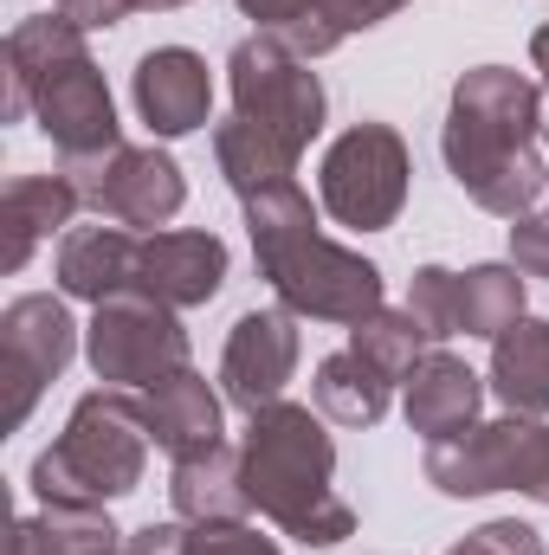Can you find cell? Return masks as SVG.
Returning <instances> with one entry per match:
<instances>
[{"label": "cell", "mask_w": 549, "mask_h": 555, "mask_svg": "<svg viewBox=\"0 0 549 555\" xmlns=\"http://www.w3.org/2000/svg\"><path fill=\"white\" fill-rule=\"evenodd\" d=\"M544 85L511 65H472L459 72L439 124V155L459 194L498 220L537 214L549 194L544 168Z\"/></svg>", "instance_id": "6da1fadb"}, {"label": "cell", "mask_w": 549, "mask_h": 555, "mask_svg": "<svg viewBox=\"0 0 549 555\" xmlns=\"http://www.w3.org/2000/svg\"><path fill=\"white\" fill-rule=\"evenodd\" d=\"M7 124H39V137L59 149V168H91L124 149L117 98L91 59V33L72 26L65 13H33L7 33Z\"/></svg>", "instance_id": "7a4b0ae2"}, {"label": "cell", "mask_w": 549, "mask_h": 555, "mask_svg": "<svg viewBox=\"0 0 549 555\" xmlns=\"http://www.w3.org/2000/svg\"><path fill=\"white\" fill-rule=\"evenodd\" d=\"M240 214H246V240H253L259 278L272 284V297L291 317L356 330L362 317L382 310V297H388L382 291V266L349 253V246H336L317 227V207H310V194L297 181L240 201Z\"/></svg>", "instance_id": "3957f363"}, {"label": "cell", "mask_w": 549, "mask_h": 555, "mask_svg": "<svg viewBox=\"0 0 549 555\" xmlns=\"http://www.w3.org/2000/svg\"><path fill=\"white\" fill-rule=\"evenodd\" d=\"M246 498L278 537L304 550H336L356 537V504L336 491V439L330 420L304 401H272L246 420L240 439Z\"/></svg>", "instance_id": "277c9868"}, {"label": "cell", "mask_w": 549, "mask_h": 555, "mask_svg": "<svg viewBox=\"0 0 549 555\" xmlns=\"http://www.w3.org/2000/svg\"><path fill=\"white\" fill-rule=\"evenodd\" d=\"M149 420L142 395L130 388H91L65 420V433L33 459L26 485L39 504H117L149 472Z\"/></svg>", "instance_id": "5b68a950"}, {"label": "cell", "mask_w": 549, "mask_h": 555, "mask_svg": "<svg viewBox=\"0 0 549 555\" xmlns=\"http://www.w3.org/2000/svg\"><path fill=\"white\" fill-rule=\"evenodd\" d=\"M227 91H233V117H246L259 137L291 149L297 162H304V149L323 137V124H330L323 78L278 33H253V39H240L227 52Z\"/></svg>", "instance_id": "8992f818"}, {"label": "cell", "mask_w": 549, "mask_h": 555, "mask_svg": "<svg viewBox=\"0 0 549 555\" xmlns=\"http://www.w3.org/2000/svg\"><path fill=\"white\" fill-rule=\"evenodd\" d=\"M426 485L439 498L518 491L531 504H549V420L537 414L478 420L472 433H452V439L426 446Z\"/></svg>", "instance_id": "52a82bcc"}, {"label": "cell", "mask_w": 549, "mask_h": 555, "mask_svg": "<svg viewBox=\"0 0 549 555\" xmlns=\"http://www.w3.org/2000/svg\"><path fill=\"white\" fill-rule=\"evenodd\" d=\"M408 181H413L408 137L395 124H375V117L349 124L317 162V201L349 233H388L408 207Z\"/></svg>", "instance_id": "ba28073f"}, {"label": "cell", "mask_w": 549, "mask_h": 555, "mask_svg": "<svg viewBox=\"0 0 549 555\" xmlns=\"http://www.w3.org/2000/svg\"><path fill=\"white\" fill-rule=\"evenodd\" d=\"M85 362L104 388H130L142 395L149 382L188 369V330H181V310L149 297V291H117L104 304H91V323H85Z\"/></svg>", "instance_id": "9c48e42d"}, {"label": "cell", "mask_w": 549, "mask_h": 555, "mask_svg": "<svg viewBox=\"0 0 549 555\" xmlns=\"http://www.w3.org/2000/svg\"><path fill=\"white\" fill-rule=\"evenodd\" d=\"M78 323L65 291H26L0 310V382H7V433L26 426L39 395L72 369Z\"/></svg>", "instance_id": "30bf717a"}, {"label": "cell", "mask_w": 549, "mask_h": 555, "mask_svg": "<svg viewBox=\"0 0 549 555\" xmlns=\"http://www.w3.org/2000/svg\"><path fill=\"white\" fill-rule=\"evenodd\" d=\"M65 175V168H59ZM72 188L85 194V207L98 220H117V227H142V233H162L181 207H188V175L168 149H137L124 142L117 155L91 162V168H72Z\"/></svg>", "instance_id": "8fae6325"}, {"label": "cell", "mask_w": 549, "mask_h": 555, "mask_svg": "<svg viewBox=\"0 0 549 555\" xmlns=\"http://www.w3.org/2000/svg\"><path fill=\"white\" fill-rule=\"evenodd\" d=\"M297 323L304 317H291L284 304H266V310H246L227 330V349H220V395H227V408H240L253 420L259 408L284 401V388L297 375V356H304Z\"/></svg>", "instance_id": "7c38bea8"}, {"label": "cell", "mask_w": 549, "mask_h": 555, "mask_svg": "<svg viewBox=\"0 0 549 555\" xmlns=\"http://www.w3.org/2000/svg\"><path fill=\"white\" fill-rule=\"evenodd\" d=\"M130 98H137V117L149 124V137L162 142L194 137V130L214 124V72L194 46L142 52L137 72H130Z\"/></svg>", "instance_id": "4fadbf2b"}, {"label": "cell", "mask_w": 549, "mask_h": 555, "mask_svg": "<svg viewBox=\"0 0 549 555\" xmlns=\"http://www.w3.org/2000/svg\"><path fill=\"white\" fill-rule=\"evenodd\" d=\"M137 284L149 297L175 304V310H201V304H214L220 284H227V240L207 233V227H162V233H142Z\"/></svg>", "instance_id": "5bb4252c"}, {"label": "cell", "mask_w": 549, "mask_h": 555, "mask_svg": "<svg viewBox=\"0 0 549 555\" xmlns=\"http://www.w3.org/2000/svg\"><path fill=\"white\" fill-rule=\"evenodd\" d=\"M485 375L478 369H465L459 356H446V349H426L420 362H413V375L401 382V414H408V433H420L426 446H439V439H452V433H472L478 414H485Z\"/></svg>", "instance_id": "9a60e30c"}, {"label": "cell", "mask_w": 549, "mask_h": 555, "mask_svg": "<svg viewBox=\"0 0 549 555\" xmlns=\"http://www.w3.org/2000/svg\"><path fill=\"white\" fill-rule=\"evenodd\" d=\"M142 420H149V439L168 452V459H194L207 446L227 439V395L194 375V369H175L162 382L142 388Z\"/></svg>", "instance_id": "2e32d148"}, {"label": "cell", "mask_w": 549, "mask_h": 555, "mask_svg": "<svg viewBox=\"0 0 549 555\" xmlns=\"http://www.w3.org/2000/svg\"><path fill=\"white\" fill-rule=\"evenodd\" d=\"M85 194L72 188V175H13L0 194V272H26V259L39 253V240H65L78 220Z\"/></svg>", "instance_id": "e0dca14e"}, {"label": "cell", "mask_w": 549, "mask_h": 555, "mask_svg": "<svg viewBox=\"0 0 549 555\" xmlns=\"http://www.w3.org/2000/svg\"><path fill=\"white\" fill-rule=\"evenodd\" d=\"M137 266H142V240L117 220H91V227H72L59 240V259L52 278L72 304H104L117 291H137Z\"/></svg>", "instance_id": "ac0fdd59"}, {"label": "cell", "mask_w": 549, "mask_h": 555, "mask_svg": "<svg viewBox=\"0 0 549 555\" xmlns=\"http://www.w3.org/2000/svg\"><path fill=\"white\" fill-rule=\"evenodd\" d=\"M168 504L181 524H246L253 517V498H246V465H240V446H207L194 459H175L168 472Z\"/></svg>", "instance_id": "d6986e66"}, {"label": "cell", "mask_w": 549, "mask_h": 555, "mask_svg": "<svg viewBox=\"0 0 549 555\" xmlns=\"http://www.w3.org/2000/svg\"><path fill=\"white\" fill-rule=\"evenodd\" d=\"M491 395L505 414H549V317H518L491 343Z\"/></svg>", "instance_id": "ffe728a7"}, {"label": "cell", "mask_w": 549, "mask_h": 555, "mask_svg": "<svg viewBox=\"0 0 549 555\" xmlns=\"http://www.w3.org/2000/svg\"><path fill=\"white\" fill-rule=\"evenodd\" d=\"M388 401H395V382H382L356 349H336L317 362L310 375V408L330 420V426H382L388 420Z\"/></svg>", "instance_id": "44dd1931"}, {"label": "cell", "mask_w": 549, "mask_h": 555, "mask_svg": "<svg viewBox=\"0 0 549 555\" xmlns=\"http://www.w3.org/2000/svg\"><path fill=\"white\" fill-rule=\"evenodd\" d=\"M214 162H220V175H227V188H233L240 201L272 194V188H291V181H297V155L278 149L272 137H259L246 117L214 124Z\"/></svg>", "instance_id": "7402d4cb"}, {"label": "cell", "mask_w": 549, "mask_h": 555, "mask_svg": "<svg viewBox=\"0 0 549 555\" xmlns=\"http://www.w3.org/2000/svg\"><path fill=\"white\" fill-rule=\"evenodd\" d=\"M524 297H531V278L518 272L511 259H505V266H472V272H459V336L498 343L518 317H531Z\"/></svg>", "instance_id": "603a6c76"}, {"label": "cell", "mask_w": 549, "mask_h": 555, "mask_svg": "<svg viewBox=\"0 0 549 555\" xmlns=\"http://www.w3.org/2000/svg\"><path fill=\"white\" fill-rule=\"evenodd\" d=\"M401 7H413V0H310V13H304L297 26H284L278 39H284L291 52H304V59H323V52H336L349 33H369V26L395 20Z\"/></svg>", "instance_id": "cb8c5ba5"}, {"label": "cell", "mask_w": 549, "mask_h": 555, "mask_svg": "<svg viewBox=\"0 0 549 555\" xmlns=\"http://www.w3.org/2000/svg\"><path fill=\"white\" fill-rule=\"evenodd\" d=\"M349 349H356L382 382H395V388H401V382L413 375V362H420L433 343H426V330L408 317V304H401V310H388V304H382L375 317H362V323L349 330Z\"/></svg>", "instance_id": "d4e9b609"}, {"label": "cell", "mask_w": 549, "mask_h": 555, "mask_svg": "<svg viewBox=\"0 0 549 555\" xmlns=\"http://www.w3.org/2000/svg\"><path fill=\"white\" fill-rule=\"evenodd\" d=\"M52 555H130V537L111 524V504H39Z\"/></svg>", "instance_id": "484cf974"}, {"label": "cell", "mask_w": 549, "mask_h": 555, "mask_svg": "<svg viewBox=\"0 0 549 555\" xmlns=\"http://www.w3.org/2000/svg\"><path fill=\"white\" fill-rule=\"evenodd\" d=\"M408 317L426 330V343L439 349L446 336H459V272L446 266H420L408 284Z\"/></svg>", "instance_id": "4316f807"}, {"label": "cell", "mask_w": 549, "mask_h": 555, "mask_svg": "<svg viewBox=\"0 0 549 555\" xmlns=\"http://www.w3.org/2000/svg\"><path fill=\"white\" fill-rule=\"evenodd\" d=\"M175 555H284L272 537H259L253 524H188Z\"/></svg>", "instance_id": "83f0119b"}, {"label": "cell", "mask_w": 549, "mask_h": 555, "mask_svg": "<svg viewBox=\"0 0 549 555\" xmlns=\"http://www.w3.org/2000/svg\"><path fill=\"white\" fill-rule=\"evenodd\" d=\"M446 555H544V530L537 524H518V517H491V524L465 530Z\"/></svg>", "instance_id": "f1b7e54d"}, {"label": "cell", "mask_w": 549, "mask_h": 555, "mask_svg": "<svg viewBox=\"0 0 549 555\" xmlns=\"http://www.w3.org/2000/svg\"><path fill=\"white\" fill-rule=\"evenodd\" d=\"M511 266L524 278H549V207L511 220Z\"/></svg>", "instance_id": "f546056e"}, {"label": "cell", "mask_w": 549, "mask_h": 555, "mask_svg": "<svg viewBox=\"0 0 549 555\" xmlns=\"http://www.w3.org/2000/svg\"><path fill=\"white\" fill-rule=\"evenodd\" d=\"M52 13H65V20L85 26V33H111V26H124L130 13H142V0H52Z\"/></svg>", "instance_id": "4dcf8cb0"}, {"label": "cell", "mask_w": 549, "mask_h": 555, "mask_svg": "<svg viewBox=\"0 0 549 555\" xmlns=\"http://www.w3.org/2000/svg\"><path fill=\"white\" fill-rule=\"evenodd\" d=\"M259 33H284V26H297L304 13H310V0H233Z\"/></svg>", "instance_id": "1f68e13d"}, {"label": "cell", "mask_w": 549, "mask_h": 555, "mask_svg": "<svg viewBox=\"0 0 549 555\" xmlns=\"http://www.w3.org/2000/svg\"><path fill=\"white\" fill-rule=\"evenodd\" d=\"M7 555H52L46 530H39V517H13V530H7Z\"/></svg>", "instance_id": "d6a6232c"}, {"label": "cell", "mask_w": 549, "mask_h": 555, "mask_svg": "<svg viewBox=\"0 0 549 555\" xmlns=\"http://www.w3.org/2000/svg\"><path fill=\"white\" fill-rule=\"evenodd\" d=\"M531 65L544 72L537 85H544V142H549V20L537 26V33H531Z\"/></svg>", "instance_id": "836d02e7"}, {"label": "cell", "mask_w": 549, "mask_h": 555, "mask_svg": "<svg viewBox=\"0 0 549 555\" xmlns=\"http://www.w3.org/2000/svg\"><path fill=\"white\" fill-rule=\"evenodd\" d=\"M175 7H188V0H142V13H175Z\"/></svg>", "instance_id": "e575fe53"}]
</instances>
